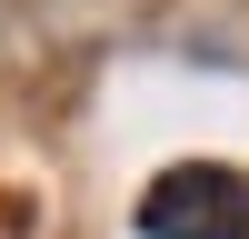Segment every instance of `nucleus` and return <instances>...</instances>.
Here are the masks:
<instances>
[{"instance_id": "nucleus-1", "label": "nucleus", "mask_w": 249, "mask_h": 239, "mask_svg": "<svg viewBox=\"0 0 249 239\" xmlns=\"http://www.w3.org/2000/svg\"><path fill=\"white\" fill-rule=\"evenodd\" d=\"M140 239H249V179L219 159H179L140 189Z\"/></svg>"}]
</instances>
